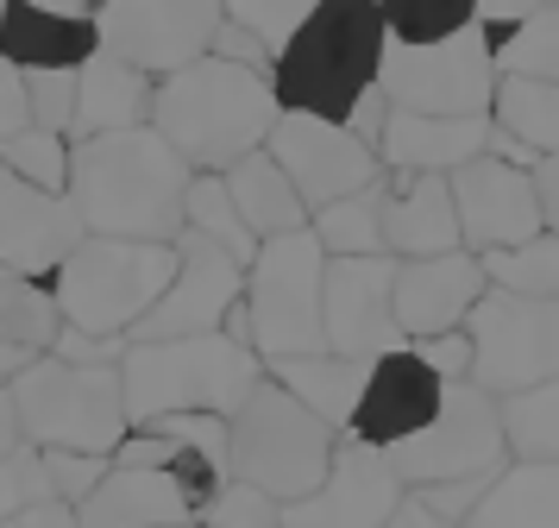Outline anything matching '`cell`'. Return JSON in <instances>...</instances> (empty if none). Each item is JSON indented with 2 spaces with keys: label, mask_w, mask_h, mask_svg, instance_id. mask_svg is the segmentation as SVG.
Wrapping results in <instances>:
<instances>
[{
  "label": "cell",
  "mask_w": 559,
  "mask_h": 528,
  "mask_svg": "<svg viewBox=\"0 0 559 528\" xmlns=\"http://www.w3.org/2000/svg\"><path fill=\"white\" fill-rule=\"evenodd\" d=\"M182 226L189 233H202V239H214L221 251H233L239 265H252V226L239 221V208H233L227 196V176H189V196H182Z\"/></svg>",
  "instance_id": "cell-34"
},
{
  "label": "cell",
  "mask_w": 559,
  "mask_h": 528,
  "mask_svg": "<svg viewBox=\"0 0 559 528\" xmlns=\"http://www.w3.org/2000/svg\"><path fill=\"white\" fill-rule=\"evenodd\" d=\"M490 32L465 25L440 45H383L378 89L396 114H433V120H490V89H497V57Z\"/></svg>",
  "instance_id": "cell-9"
},
{
  "label": "cell",
  "mask_w": 559,
  "mask_h": 528,
  "mask_svg": "<svg viewBox=\"0 0 559 528\" xmlns=\"http://www.w3.org/2000/svg\"><path fill=\"white\" fill-rule=\"evenodd\" d=\"M308 233L321 239L328 258H378L383 251V183L314 208V214H308Z\"/></svg>",
  "instance_id": "cell-30"
},
{
  "label": "cell",
  "mask_w": 559,
  "mask_h": 528,
  "mask_svg": "<svg viewBox=\"0 0 559 528\" xmlns=\"http://www.w3.org/2000/svg\"><path fill=\"white\" fill-rule=\"evenodd\" d=\"M490 151V120H433V114H396L383 120L378 164L396 176H453Z\"/></svg>",
  "instance_id": "cell-21"
},
{
  "label": "cell",
  "mask_w": 559,
  "mask_h": 528,
  "mask_svg": "<svg viewBox=\"0 0 559 528\" xmlns=\"http://www.w3.org/2000/svg\"><path fill=\"white\" fill-rule=\"evenodd\" d=\"M390 290H396V258H328L321 277V333L328 352L340 359H383V352L408 347L396 315H390Z\"/></svg>",
  "instance_id": "cell-16"
},
{
  "label": "cell",
  "mask_w": 559,
  "mask_h": 528,
  "mask_svg": "<svg viewBox=\"0 0 559 528\" xmlns=\"http://www.w3.org/2000/svg\"><path fill=\"white\" fill-rule=\"evenodd\" d=\"M277 114L283 107L271 95V75L227 63L214 50L170 75H157L152 89V132L195 176H227L239 157L264 151Z\"/></svg>",
  "instance_id": "cell-1"
},
{
  "label": "cell",
  "mask_w": 559,
  "mask_h": 528,
  "mask_svg": "<svg viewBox=\"0 0 559 528\" xmlns=\"http://www.w3.org/2000/svg\"><path fill=\"white\" fill-rule=\"evenodd\" d=\"M271 384H283L289 397L314 409L328 427L346 434L358 409V390H365V377H371V359H340V352H308V359H277V365H264Z\"/></svg>",
  "instance_id": "cell-26"
},
{
  "label": "cell",
  "mask_w": 559,
  "mask_h": 528,
  "mask_svg": "<svg viewBox=\"0 0 559 528\" xmlns=\"http://www.w3.org/2000/svg\"><path fill=\"white\" fill-rule=\"evenodd\" d=\"M102 50L95 13H51V7H32V0H7L0 13V57L20 63V70H82L88 57Z\"/></svg>",
  "instance_id": "cell-23"
},
{
  "label": "cell",
  "mask_w": 559,
  "mask_h": 528,
  "mask_svg": "<svg viewBox=\"0 0 559 528\" xmlns=\"http://www.w3.org/2000/svg\"><path fill=\"white\" fill-rule=\"evenodd\" d=\"M459 528H559V466L509 459Z\"/></svg>",
  "instance_id": "cell-27"
},
{
  "label": "cell",
  "mask_w": 559,
  "mask_h": 528,
  "mask_svg": "<svg viewBox=\"0 0 559 528\" xmlns=\"http://www.w3.org/2000/svg\"><path fill=\"white\" fill-rule=\"evenodd\" d=\"M63 333L51 283H26V277H0V347L51 352Z\"/></svg>",
  "instance_id": "cell-33"
},
{
  "label": "cell",
  "mask_w": 559,
  "mask_h": 528,
  "mask_svg": "<svg viewBox=\"0 0 559 528\" xmlns=\"http://www.w3.org/2000/svg\"><path fill=\"white\" fill-rule=\"evenodd\" d=\"M421 365H428L440 384H472V333L453 327V333H433V340H415Z\"/></svg>",
  "instance_id": "cell-43"
},
{
  "label": "cell",
  "mask_w": 559,
  "mask_h": 528,
  "mask_svg": "<svg viewBox=\"0 0 559 528\" xmlns=\"http://www.w3.org/2000/svg\"><path fill=\"white\" fill-rule=\"evenodd\" d=\"M177 528H202V523H177Z\"/></svg>",
  "instance_id": "cell-53"
},
{
  "label": "cell",
  "mask_w": 559,
  "mask_h": 528,
  "mask_svg": "<svg viewBox=\"0 0 559 528\" xmlns=\"http://www.w3.org/2000/svg\"><path fill=\"white\" fill-rule=\"evenodd\" d=\"M0 13H7V0H0Z\"/></svg>",
  "instance_id": "cell-54"
},
{
  "label": "cell",
  "mask_w": 559,
  "mask_h": 528,
  "mask_svg": "<svg viewBox=\"0 0 559 528\" xmlns=\"http://www.w3.org/2000/svg\"><path fill=\"white\" fill-rule=\"evenodd\" d=\"M107 466H114V459H102V453H45V478H51V497L76 509V503L107 478Z\"/></svg>",
  "instance_id": "cell-42"
},
{
  "label": "cell",
  "mask_w": 559,
  "mask_h": 528,
  "mask_svg": "<svg viewBox=\"0 0 559 528\" xmlns=\"http://www.w3.org/2000/svg\"><path fill=\"white\" fill-rule=\"evenodd\" d=\"M490 126L515 139L534 157H559V82H528V75H497L490 89Z\"/></svg>",
  "instance_id": "cell-29"
},
{
  "label": "cell",
  "mask_w": 559,
  "mask_h": 528,
  "mask_svg": "<svg viewBox=\"0 0 559 528\" xmlns=\"http://www.w3.org/2000/svg\"><path fill=\"white\" fill-rule=\"evenodd\" d=\"M32 359H45V352H26V347H0V390H7V384H13V377L26 372Z\"/></svg>",
  "instance_id": "cell-50"
},
{
  "label": "cell",
  "mask_w": 559,
  "mask_h": 528,
  "mask_svg": "<svg viewBox=\"0 0 559 528\" xmlns=\"http://www.w3.org/2000/svg\"><path fill=\"white\" fill-rule=\"evenodd\" d=\"M189 164L157 139L152 126L76 139L70 145V201L95 239H157L177 246Z\"/></svg>",
  "instance_id": "cell-2"
},
{
  "label": "cell",
  "mask_w": 559,
  "mask_h": 528,
  "mask_svg": "<svg viewBox=\"0 0 559 528\" xmlns=\"http://www.w3.org/2000/svg\"><path fill=\"white\" fill-rule=\"evenodd\" d=\"M0 528H82L76 523V509H70V503H32V509H20V516H13V523H0Z\"/></svg>",
  "instance_id": "cell-48"
},
{
  "label": "cell",
  "mask_w": 559,
  "mask_h": 528,
  "mask_svg": "<svg viewBox=\"0 0 559 528\" xmlns=\"http://www.w3.org/2000/svg\"><path fill=\"white\" fill-rule=\"evenodd\" d=\"M195 523L202 528H283V503L271 497V491H258V484L227 478V484L195 509Z\"/></svg>",
  "instance_id": "cell-39"
},
{
  "label": "cell",
  "mask_w": 559,
  "mask_h": 528,
  "mask_svg": "<svg viewBox=\"0 0 559 528\" xmlns=\"http://www.w3.org/2000/svg\"><path fill=\"white\" fill-rule=\"evenodd\" d=\"M20 441L38 453H102L114 459L132 434L127 397H120V365H70V359H32L26 372L7 384Z\"/></svg>",
  "instance_id": "cell-5"
},
{
  "label": "cell",
  "mask_w": 559,
  "mask_h": 528,
  "mask_svg": "<svg viewBox=\"0 0 559 528\" xmlns=\"http://www.w3.org/2000/svg\"><path fill=\"white\" fill-rule=\"evenodd\" d=\"M264 384V359L233 333H195V340H127L120 352V397L127 422H164V415H239V402Z\"/></svg>",
  "instance_id": "cell-4"
},
{
  "label": "cell",
  "mask_w": 559,
  "mask_h": 528,
  "mask_svg": "<svg viewBox=\"0 0 559 528\" xmlns=\"http://www.w3.org/2000/svg\"><path fill=\"white\" fill-rule=\"evenodd\" d=\"M152 75L95 50L76 70V126L70 139H107V132H132V126H152Z\"/></svg>",
  "instance_id": "cell-25"
},
{
  "label": "cell",
  "mask_w": 559,
  "mask_h": 528,
  "mask_svg": "<svg viewBox=\"0 0 559 528\" xmlns=\"http://www.w3.org/2000/svg\"><path fill=\"white\" fill-rule=\"evenodd\" d=\"M383 459H390V472L403 478V491L503 472L509 447H503V422H497V397H484L478 384H447L440 415L421 434L396 441Z\"/></svg>",
  "instance_id": "cell-10"
},
{
  "label": "cell",
  "mask_w": 559,
  "mask_h": 528,
  "mask_svg": "<svg viewBox=\"0 0 559 528\" xmlns=\"http://www.w3.org/2000/svg\"><path fill=\"white\" fill-rule=\"evenodd\" d=\"M490 290L478 251H440V258H396V290H390V315L403 327V340H433L465 327V315L478 308V296Z\"/></svg>",
  "instance_id": "cell-19"
},
{
  "label": "cell",
  "mask_w": 559,
  "mask_h": 528,
  "mask_svg": "<svg viewBox=\"0 0 559 528\" xmlns=\"http://www.w3.org/2000/svg\"><path fill=\"white\" fill-rule=\"evenodd\" d=\"M378 13L396 45H440L465 25H478V0H378Z\"/></svg>",
  "instance_id": "cell-36"
},
{
  "label": "cell",
  "mask_w": 559,
  "mask_h": 528,
  "mask_svg": "<svg viewBox=\"0 0 559 528\" xmlns=\"http://www.w3.org/2000/svg\"><path fill=\"white\" fill-rule=\"evenodd\" d=\"M227 427H233V478L271 491L277 503L308 497L328 478L333 447H340V427H328L271 377L239 402V415Z\"/></svg>",
  "instance_id": "cell-8"
},
{
  "label": "cell",
  "mask_w": 559,
  "mask_h": 528,
  "mask_svg": "<svg viewBox=\"0 0 559 528\" xmlns=\"http://www.w3.org/2000/svg\"><path fill=\"white\" fill-rule=\"evenodd\" d=\"M0 164L20 176V183L45 189V196H70V139H63V132L26 126L20 139H7V145H0Z\"/></svg>",
  "instance_id": "cell-37"
},
{
  "label": "cell",
  "mask_w": 559,
  "mask_h": 528,
  "mask_svg": "<svg viewBox=\"0 0 559 528\" xmlns=\"http://www.w3.org/2000/svg\"><path fill=\"white\" fill-rule=\"evenodd\" d=\"M32 7H51V13H95L102 0H32Z\"/></svg>",
  "instance_id": "cell-52"
},
{
  "label": "cell",
  "mask_w": 559,
  "mask_h": 528,
  "mask_svg": "<svg viewBox=\"0 0 559 528\" xmlns=\"http://www.w3.org/2000/svg\"><path fill=\"white\" fill-rule=\"evenodd\" d=\"M328 0H221V13H227V25H239V32H252L258 45L277 57L296 32H302L314 13H321Z\"/></svg>",
  "instance_id": "cell-38"
},
{
  "label": "cell",
  "mask_w": 559,
  "mask_h": 528,
  "mask_svg": "<svg viewBox=\"0 0 559 528\" xmlns=\"http://www.w3.org/2000/svg\"><path fill=\"white\" fill-rule=\"evenodd\" d=\"M264 151H271V164L289 176V189L302 196L308 214L328 208V201H340V196H353V189L383 183L378 151L365 145V139H353L346 126L314 120V114H277Z\"/></svg>",
  "instance_id": "cell-14"
},
{
  "label": "cell",
  "mask_w": 559,
  "mask_h": 528,
  "mask_svg": "<svg viewBox=\"0 0 559 528\" xmlns=\"http://www.w3.org/2000/svg\"><path fill=\"white\" fill-rule=\"evenodd\" d=\"M383 120H390V101H383V89H371V95H365V101L353 107V120H346V132H353V139H365V145L378 151Z\"/></svg>",
  "instance_id": "cell-46"
},
{
  "label": "cell",
  "mask_w": 559,
  "mask_h": 528,
  "mask_svg": "<svg viewBox=\"0 0 559 528\" xmlns=\"http://www.w3.org/2000/svg\"><path fill=\"white\" fill-rule=\"evenodd\" d=\"M20 447V415H13V397L0 390V453H13Z\"/></svg>",
  "instance_id": "cell-51"
},
{
  "label": "cell",
  "mask_w": 559,
  "mask_h": 528,
  "mask_svg": "<svg viewBox=\"0 0 559 528\" xmlns=\"http://www.w3.org/2000/svg\"><path fill=\"white\" fill-rule=\"evenodd\" d=\"M321 277H328V251L314 233H277V239H258L252 265H246V347L277 365V359H308V352H328L321 333Z\"/></svg>",
  "instance_id": "cell-7"
},
{
  "label": "cell",
  "mask_w": 559,
  "mask_h": 528,
  "mask_svg": "<svg viewBox=\"0 0 559 528\" xmlns=\"http://www.w3.org/2000/svg\"><path fill=\"white\" fill-rule=\"evenodd\" d=\"M383 45L390 32H383L378 0H328L271 57V95L283 114H314V120L346 126L358 101L378 89Z\"/></svg>",
  "instance_id": "cell-3"
},
{
  "label": "cell",
  "mask_w": 559,
  "mask_h": 528,
  "mask_svg": "<svg viewBox=\"0 0 559 528\" xmlns=\"http://www.w3.org/2000/svg\"><path fill=\"white\" fill-rule=\"evenodd\" d=\"M383 528H447V523H440L421 497H403V503H396V516H390Z\"/></svg>",
  "instance_id": "cell-49"
},
{
  "label": "cell",
  "mask_w": 559,
  "mask_h": 528,
  "mask_svg": "<svg viewBox=\"0 0 559 528\" xmlns=\"http://www.w3.org/2000/svg\"><path fill=\"white\" fill-rule=\"evenodd\" d=\"M497 75H528V82H559V7H540L534 20L509 25L490 45Z\"/></svg>",
  "instance_id": "cell-35"
},
{
  "label": "cell",
  "mask_w": 559,
  "mask_h": 528,
  "mask_svg": "<svg viewBox=\"0 0 559 528\" xmlns=\"http://www.w3.org/2000/svg\"><path fill=\"white\" fill-rule=\"evenodd\" d=\"M0 277H7V271H0Z\"/></svg>",
  "instance_id": "cell-55"
},
{
  "label": "cell",
  "mask_w": 559,
  "mask_h": 528,
  "mask_svg": "<svg viewBox=\"0 0 559 528\" xmlns=\"http://www.w3.org/2000/svg\"><path fill=\"white\" fill-rule=\"evenodd\" d=\"M32 503H51V478H45V453L20 441L13 453H0V523H13Z\"/></svg>",
  "instance_id": "cell-40"
},
{
  "label": "cell",
  "mask_w": 559,
  "mask_h": 528,
  "mask_svg": "<svg viewBox=\"0 0 559 528\" xmlns=\"http://www.w3.org/2000/svg\"><path fill=\"white\" fill-rule=\"evenodd\" d=\"M26 126H32V89H26V70L0 57V145H7V139H20Z\"/></svg>",
  "instance_id": "cell-44"
},
{
  "label": "cell",
  "mask_w": 559,
  "mask_h": 528,
  "mask_svg": "<svg viewBox=\"0 0 559 528\" xmlns=\"http://www.w3.org/2000/svg\"><path fill=\"white\" fill-rule=\"evenodd\" d=\"M447 189H453V214H459V246L478 251V258L547 233L540 196H534V171L509 164V157L484 151V157H472V164H459L447 176Z\"/></svg>",
  "instance_id": "cell-15"
},
{
  "label": "cell",
  "mask_w": 559,
  "mask_h": 528,
  "mask_svg": "<svg viewBox=\"0 0 559 528\" xmlns=\"http://www.w3.org/2000/svg\"><path fill=\"white\" fill-rule=\"evenodd\" d=\"M82 528H177L195 523L182 484L157 466H107V478L76 503Z\"/></svg>",
  "instance_id": "cell-22"
},
{
  "label": "cell",
  "mask_w": 559,
  "mask_h": 528,
  "mask_svg": "<svg viewBox=\"0 0 559 528\" xmlns=\"http://www.w3.org/2000/svg\"><path fill=\"white\" fill-rule=\"evenodd\" d=\"M440 402H447V384L421 365L415 347H396V352H383V359H371V377H365L358 409H353V422H346V441H365V447L390 453L396 441L421 434L440 415Z\"/></svg>",
  "instance_id": "cell-20"
},
{
  "label": "cell",
  "mask_w": 559,
  "mask_h": 528,
  "mask_svg": "<svg viewBox=\"0 0 559 528\" xmlns=\"http://www.w3.org/2000/svg\"><path fill=\"white\" fill-rule=\"evenodd\" d=\"M534 196H540L547 233H559V157H540V164H534Z\"/></svg>",
  "instance_id": "cell-47"
},
{
  "label": "cell",
  "mask_w": 559,
  "mask_h": 528,
  "mask_svg": "<svg viewBox=\"0 0 559 528\" xmlns=\"http://www.w3.org/2000/svg\"><path fill=\"white\" fill-rule=\"evenodd\" d=\"M403 497L408 491H403V478L390 472V459L378 447L340 434L328 478L308 497L283 503V528H383Z\"/></svg>",
  "instance_id": "cell-17"
},
{
  "label": "cell",
  "mask_w": 559,
  "mask_h": 528,
  "mask_svg": "<svg viewBox=\"0 0 559 528\" xmlns=\"http://www.w3.org/2000/svg\"><path fill=\"white\" fill-rule=\"evenodd\" d=\"M540 7H554V0H478V25H484V32H490V38H503L509 25L534 20Z\"/></svg>",
  "instance_id": "cell-45"
},
{
  "label": "cell",
  "mask_w": 559,
  "mask_h": 528,
  "mask_svg": "<svg viewBox=\"0 0 559 528\" xmlns=\"http://www.w3.org/2000/svg\"><path fill=\"white\" fill-rule=\"evenodd\" d=\"M26 89H32V126L70 139V126H76V70H32Z\"/></svg>",
  "instance_id": "cell-41"
},
{
  "label": "cell",
  "mask_w": 559,
  "mask_h": 528,
  "mask_svg": "<svg viewBox=\"0 0 559 528\" xmlns=\"http://www.w3.org/2000/svg\"><path fill=\"white\" fill-rule=\"evenodd\" d=\"M472 333V384L484 397H515L559 377V302H528L484 290L478 308L465 315Z\"/></svg>",
  "instance_id": "cell-11"
},
{
  "label": "cell",
  "mask_w": 559,
  "mask_h": 528,
  "mask_svg": "<svg viewBox=\"0 0 559 528\" xmlns=\"http://www.w3.org/2000/svg\"><path fill=\"white\" fill-rule=\"evenodd\" d=\"M82 239H88V226H82L76 201L45 196L0 164V271L26 277V283H51Z\"/></svg>",
  "instance_id": "cell-18"
},
{
  "label": "cell",
  "mask_w": 559,
  "mask_h": 528,
  "mask_svg": "<svg viewBox=\"0 0 559 528\" xmlns=\"http://www.w3.org/2000/svg\"><path fill=\"white\" fill-rule=\"evenodd\" d=\"M177 277V246L157 239H82L63 271L51 277V296L63 327L88 340H127L132 327L157 308V296Z\"/></svg>",
  "instance_id": "cell-6"
},
{
  "label": "cell",
  "mask_w": 559,
  "mask_h": 528,
  "mask_svg": "<svg viewBox=\"0 0 559 528\" xmlns=\"http://www.w3.org/2000/svg\"><path fill=\"white\" fill-rule=\"evenodd\" d=\"M554 7H559V0H554Z\"/></svg>",
  "instance_id": "cell-56"
},
{
  "label": "cell",
  "mask_w": 559,
  "mask_h": 528,
  "mask_svg": "<svg viewBox=\"0 0 559 528\" xmlns=\"http://www.w3.org/2000/svg\"><path fill=\"white\" fill-rule=\"evenodd\" d=\"M221 25H227L221 0H102L95 7L102 50L132 63V70H145L152 82L207 57Z\"/></svg>",
  "instance_id": "cell-12"
},
{
  "label": "cell",
  "mask_w": 559,
  "mask_h": 528,
  "mask_svg": "<svg viewBox=\"0 0 559 528\" xmlns=\"http://www.w3.org/2000/svg\"><path fill=\"white\" fill-rule=\"evenodd\" d=\"M497 422H503V447L509 459H534V466H559V377L515 390L497 402Z\"/></svg>",
  "instance_id": "cell-31"
},
{
  "label": "cell",
  "mask_w": 559,
  "mask_h": 528,
  "mask_svg": "<svg viewBox=\"0 0 559 528\" xmlns=\"http://www.w3.org/2000/svg\"><path fill=\"white\" fill-rule=\"evenodd\" d=\"M484 277L503 296L528 302H559V233H534L509 251H484Z\"/></svg>",
  "instance_id": "cell-32"
},
{
  "label": "cell",
  "mask_w": 559,
  "mask_h": 528,
  "mask_svg": "<svg viewBox=\"0 0 559 528\" xmlns=\"http://www.w3.org/2000/svg\"><path fill=\"white\" fill-rule=\"evenodd\" d=\"M246 296V265L221 251L202 233H177V277L157 296V308L132 327L127 340H195V333H227L233 308Z\"/></svg>",
  "instance_id": "cell-13"
},
{
  "label": "cell",
  "mask_w": 559,
  "mask_h": 528,
  "mask_svg": "<svg viewBox=\"0 0 559 528\" xmlns=\"http://www.w3.org/2000/svg\"><path fill=\"white\" fill-rule=\"evenodd\" d=\"M383 251L390 258H440L459 251V214L447 176H383Z\"/></svg>",
  "instance_id": "cell-24"
},
{
  "label": "cell",
  "mask_w": 559,
  "mask_h": 528,
  "mask_svg": "<svg viewBox=\"0 0 559 528\" xmlns=\"http://www.w3.org/2000/svg\"><path fill=\"white\" fill-rule=\"evenodd\" d=\"M227 196L239 208V221L252 226V239H277V233H302L308 208L302 196L289 189V176L271 164V151H252L227 171Z\"/></svg>",
  "instance_id": "cell-28"
}]
</instances>
